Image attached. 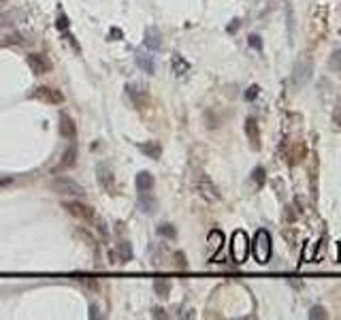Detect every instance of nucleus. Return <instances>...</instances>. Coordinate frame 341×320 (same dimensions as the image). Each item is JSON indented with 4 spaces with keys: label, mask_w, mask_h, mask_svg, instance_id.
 <instances>
[{
    "label": "nucleus",
    "mask_w": 341,
    "mask_h": 320,
    "mask_svg": "<svg viewBox=\"0 0 341 320\" xmlns=\"http://www.w3.org/2000/svg\"><path fill=\"white\" fill-rule=\"evenodd\" d=\"M252 252H254V258L265 265L271 258V252H273V243H271V235L267 233L265 228L256 230L254 235V243H252Z\"/></svg>",
    "instance_id": "1"
},
{
    "label": "nucleus",
    "mask_w": 341,
    "mask_h": 320,
    "mask_svg": "<svg viewBox=\"0 0 341 320\" xmlns=\"http://www.w3.org/2000/svg\"><path fill=\"white\" fill-rule=\"evenodd\" d=\"M196 192H198V196L205 198L207 203H217L222 198L217 186L211 182V177L207 175V173H198L196 175Z\"/></svg>",
    "instance_id": "2"
},
{
    "label": "nucleus",
    "mask_w": 341,
    "mask_h": 320,
    "mask_svg": "<svg viewBox=\"0 0 341 320\" xmlns=\"http://www.w3.org/2000/svg\"><path fill=\"white\" fill-rule=\"evenodd\" d=\"M51 190L56 192V194H62V196H75L79 198L86 194V190H83V186H79L77 182H73V179L68 177H60L58 175L54 182H51Z\"/></svg>",
    "instance_id": "3"
},
{
    "label": "nucleus",
    "mask_w": 341,
    "mask_h": 320,
    "mask_svg": "<svg viewBox=\"0 0 341 320\" xmlns=\"http://www.w3.org/2000/svg\"><path fill=\"white\" fill-rule=\"evenodd\" d=\"M249 252V239L243 230H235L233 233V243H230V256H233L235 262H246Z\"/></svg>",
    "instance_id": "4"
},
{
    "label": "nucleus",
    "mask_w": 341,
    "mask_h": 320,
    "mask_svg": "<svg viewBox=\"0 0 341 320\" xmlns=\"http://www.w3.org/2000/svg\"><path fill=\"white\" fill-rule=\"evenodd\" d=\"M64 209H66L73 218L81 220V222H92V224H94V220H96L94 209L90 207V205L81 203L79 198H73V201H64Z\"/></svg>",
    "instance_id": "5"
},
{
    "label": "nucleus",
    "mask_w": 341,
    "mask_h": 320,
    "mask_svg": "<svg viewBox=\"0 0 341 320\" xmlns=\"http://www.w3.org/2000/svg\"><path fill=\"white\" fill-rule=\"evenodd\" d=\"M96 179H98L100 188L105 190L109 196L115 194V175H113V169L107 162H98V164H96Z\"/></svg>",
    "instance_id": "6"
},
{
    "label": "nucleus",
    "mask_w": 341,
    "mask_h": 320,
    "mask_svg": "<svg viewBox=\"0 0 341 320\" xmlns=\"http://www.w3.org/2000/svg\"><path fill=\"white\" fill-rule=\"evenodd\" d=\"M32 96H34L36 100L45 102V105H62L64 102V94L60 92V90L51 88V86H38Z\"/></svg>",
    "instance_id": "7"
},
{
    "label": "nucleus",
    "mask_w": 341,
    "mask_h": 320,
    "mask_svg": "<svg viewBox=\"0 0 341 320\" xmlns=\"http://www.w3.org/2000/svg\"><path fill=\"white\" fill-rule=\"evenodd\" d=\"M126 94L130 96L134 109H139V111H143L147 107V102H150V96L143 90V86H139V83H128L126 86Z\"/></svg>",
    "instance_id": "8"
},
{
    "label": "nucleus",
    "mask_w": 341,
    "mask_h": 320,
    "mask_svg": "<svg viewBox=\"0 0 341 320\" xmlns=\"http://www.w3.org/2000/svg\"><path fill=\"white\" fill-rule=\"evenodd\" d=\"M26 62H28V66L34 75H45L51 70V62L41 54H28L26 56Z\"/></svg>",
    "instance_id": "9"
},
{
    "label": "nucleus",
    "mask_w": 341,
    "mask_h": 320,
    "mask_svg": "<svg viewBox=\"0 0 341 320\" xmlns=\"http://www.w3.org/2000/svg\"><path fill=\"white\" fill-rule=\"evenodd\" d=\"M246 134H248V141L252 145V150L258 152L260 150V126L256 118H248L246 120Z\"/></svg>",
    "instance_id": "10"
},
{
    "label": "nucleus",
    "mask_w": 341,
    "mask_h": 320,
    "mask_svg": "<svg viewBox=\"0 0 341 320\" xmlns=\"http://www.w3.org/2000/svg\"><path fill=\"white\" fill-rule=\"evenodd\" d=\"M60 134H62V139H66V141H73L77 137V124H75V120L70 118L68 113H62L60 115Z\"/></svg>",
    "instance_id": "11"
},
{
    "label": "nucleus",
    "mask_w": 341,
    "mask_h": 320,
    "mask_svg": "<svg viewBox=\"0 0 341 320\" xmlns=\"http://www.w3.org/2000/svg\"><path fill=\"white\" fill-rule=\"evenodd\" d=\"M77 162V147L75 145H70L66 152L62 154V158H60V162H58L56 166H54V173H60V171H66V169H70Z\"/></svg>",
    "instance_id": "12"
},
{
    "label": "nucleus",
    "mask_w": 341,
    "mask_h": 320,
    "mask_svg": "<svg viewBox=\"0 0 341 320\" xmlns=\"http://www.w3.org/2000/svg\"><path fill=\"white\" fill-rule=\"evenodd\" d=\"M305 158H307V145L303 141H297V143L290 147V152H288V162L299 164V162H303Z\"/></svg>",
    "instance_id": "13"
},
{
    "label": "nucleus",
    "mask_w": 341,
    "mask_h": 320,
    "mask_svg": "<svg viewBox=\"0 0 341 320\" xmlns=\"http://www.w3.org/2000/svg\"><path fill=\"white\" fill-rule=\"evenodd\" d=\"M207 243H209V248H211V258L220 252V248H222V243H224V233L220 228H214L209 233V237H207Z\"/></svg>",
    "instance_id": "14"
},
{
    "label": "nucleus",
    "mask_w": 341,
    "mask_h": 320,
    "mask_svg": "<svg viewBox=\"0 0 341 320\" xmlns=\"http://www.w3.org/2000/svg\"><path fill=\"white\" fill-rule=\"evenodd\" d=\"M137 64H139V68L143 70V73H147V75H154V70H156L154 56L145 54V51H139V54H137Z\"/></svg>",
    "instance_id": "15"
},
{
    "label": "nucleus",
    "mask_w": 341,
    "mask_h": 320,
    "mask_svg": "<svg viewBox=\"0 0 341 320\" xmlns=\"http://www.w3.org/2000/svg\"><path fill=\"white\" fill-rule=\"evenodd\" d=\"M158 207L156 198H154L150 192H141V198H139V209L143 211V214H154Z\"/></svg>",
    "instance_id": "16"
},
{
    "label": "nucleus",
    "mask_w": 341,
    "mask_h": 320,
    "mask_svg": "<svg viewBox=\"0 0 341 320\" xmlns=\"http://www.w3.org/2000/svg\"><path fill=\"white\" fill-rule=\"evenodd\" d=\"M160 45H162V41H160V30L158 28H147L145 30V47L147 49H160Z\"/></svg>",
    "instance_id": "17"
},
{
    "label": "nucleus",
    "mask_w": 341,
    "mask_h": 320,
    "mask_svg": "<svg viewBox=\"0 0 341 320\" xmlns=\"http://www.w3.org/2000/svg\"><path fill=\"white\" fill-rule=\"evenodd\" d=\"M154 188V175L150 171H141L137 175V190L139 192H150Z\"/></svg>",
    "instance_id": "18"
},
{
    "label": "nucleus",
    "mask_w": 341,
    "mask_h": 320,
    "mask_svg": "<svg viewBox=\"0 0 341 320\" xmlns=\"http://www.w3.org/2000/svg\"><path fill=\"white\" fill-rule=\"evenodd\" d=\"M139 150L143 152V154H147L150 158H160V152H162V147H160L158 141H147V143L139 145Z\"/></svg>",
    "instance_id": "19"
},
{
    "label": "nucleus",
    "mask_w": 341,
    "mask_h": 320,
    "mask_svg": "<svg viewBox=\"0 0 341 320\" xmlns=\"http://www.w3.org/2000/svg\"><path fill=\"white\" fill-rule=\"evenodd\" d=\"M310 64H305V62H299L297 64V68H294V79H297L299 86H303V83L310 79Z\"/></svg>",
    "instance_id": "20"
},
{
    "label": "nucleus",
    "mask_w": 341,
    "mask_h": 320,
    "mask_svg": "<svg viewBox=\"0 0 341 320\" xmlns=\"http://www.w3.org/2000/svg\"><path fill=\"white\" fill-rule=\"evenodd\" d=\"M154 290H156L158 297L166 299L171 294V282L169 280H156V282H154Z\"/></svg>",
    "instance_id": "21"
},
{
    "label": "nucleus",
    "mask_w": 341,
    "mask_h": 320,
    "mask_svg": "<svg viewBox=\"0 0 341 320\" xmlns=\"http://www.w3.org/2000/svg\"><path fill=\"white\" fill-rule=\"evenodd\" d=\"M173 70H175V75H184V73H188L190 70V64L186 62L182 56H175L173 58Z\"/></svg>",
    "instance_id": "22"
},
{
    "label": "nucleus",
    "mask_w": 341,
    "mask_h": 320,
    "mask_svg": "<svg viewBox=\"0 0 341 320\" xmlns=\"http://www.w3.org/2000/svg\"><path fill=\"white\" fill-rule=\"evenodd\" d=\"M115 250H118V254H120L122 260H130L132 258V248H130V243H128V241H120Z\"/></svg>",
    "instance_id": "23"
},
{
    "label": "nucleus",
    "mask_w": 341,
    "mask_h": 320,
    "mask_svg": "<svg viewBox=\"0 0 341 320\" xmlns=\"http://www.w3.org/2000/svg\"><path fill=\"white\" fill-rule=\"evenodd\" d=\"M329 66L331 70H337V73H341V49H335L329 60Z\"/></svg>",
    "instance_id": "24"
},
{
    "label": "nucleus",
    "mask_w": 341,
    "mask_h": 320,
    "mask_svg": "<svg viewBox=\"0 0 341 320\" xmlns=\"http://www.w3.org/2000/svg\"><path fill=\"white\" fill-rule=\"evenodd\" d=\"M326 316H329V312H326L322 305H313L310 310V318L311 320H320V318H326Z\"/></svg>",
    "instance_id": "25"
},
{
    "label": "nucleus",
    "mask_w": 341,
    "mask_h": 320,
    "mask_svg": "<svg viewBox=\"0 0 341 320\" xmlns=\"http://www.w3.org/2000/svg\"><path fill=\"white\" fill-rule=\"evenodd\" d=\"M158 233L162 235V237H169V239H175L177 237V230L171 226V224H160L158 226Z\"/></svg>",
    "instance_id": "26"
},
{
    "label": "nucleus",
    "mask_w": 341,
    "mask_h": 320,
    "mask_svg": "<svg viewBox=\"0 0 341 320\" xmlns=\"http://www.w3.org/2000/svg\"><path fill=\"white\" fill-rule=\"evenodd\" d=\"M252 179L256 182V186H258V188H260V186L265 184V169H262V166H256L254 173H252Z\"/></svg>",
    "instance_id": "27"
},
{
    "label": "nucleus",
    "mask_w": 341,
    "mask_h": 320,
    "mask_svg": "<svg viewBox=\"0 0 341 320\" xmlns=\"http://www.w3.org/2000/svg\"><path fill=\"white\" fill-rule=\"evenodd\" d=\"M333 124H335L337 130H341V100L335 105V109H333Z\"/></svg>",
    "instance_id": "28"
},
{
    "label": "nucleus",
    "mask_w": 341,
    "mask_h": 320,
    "mask_svg": "<svg viewBox=\"0 0 341 320\" xmlns=\"http://www.w3.org/2000/svg\"><path fill=\"white\" fill-rule=\"evenodd\" d=\"M94 224H96V228H98V233L102 235V239H109V230H107V226H105V222H102L100 218H96Z\"/></svg>",
    "instance_id": "29"
},
{
    "label": "nucleus",
    "mask_w": 341,
    "mask_h": 320,
    "mask_svg": "<svg viewBox=\"0 0 341 320\" xmlns=\"http://www.w3.org/2000/svg\"><path fill=\"white\" fill-rule=\"evenodd\" d=\"M248 43H249V47H254V49H262V41H260V36L258 34H249V38H248Z\"/></svg>",
    "instance_id": "30"
},
{
    "label": "nucleus",
    "mask_w": 341,
    "mask_h": 320,
    "mask_svg": "<svg viewBox=\"0 0 341 320\" xmlns=\"http://www.w3.org/2000/svg\"><path fill=\"white\" fill-rule=\"evenodd\" d=\"M258 94H260V88H258V86H249L248 92H246V98H248V100H254Z\"/></svg>",
    "instance_id": "31"
},
{
    "label": "nucleus",
    "mask_w": 341,
    "mask_h": 320,
    "mask_svg": "<svg viewBox=\"0 0 341 320\" xmlns=\"http://www.w3.org/2000/svg\"><path fill=\"white\" fill-rule=\"evenodd\" d=\"M175 265H177L179 269H186V267H188V260H186V256H184L182 252H175Z\"/></svg>",
    "instance_id": "32"
},
{
    "label": "nucleus",
    "mask_w": 341,
    "mask_h": 320,
    "mask_svg": "<svg viewBox=\"0 0 341 320\" xmlns=\"http://www.w3.org/2000/svg\"><path fill=\"white\" fill-rule=\"evenodd\" d=\"M56 28H58V30H68V17H66V15H60V17H58Z\"/></svg>",
    "instance_id": "33"
},
{
    "label": "nucleus",
    "mask_w": 341,
    "mask_h": 320,
    "mask_svg": "<svg viewBox=\"0 0 341 320\" xmlns=\"http://www.w3.org/2000/svg\"><path fill=\"white\" fill-rule=\"evenodd\" d=\"M154 316H156V318H162V316H164V318H166V314L160 310V307H156V310H154Z\"/></svg>",
    "instance_id": "34"
},
{
    "label": "nucleus",
    "mask_w": 341,
    "mask_h": 320,
    "mask_svg": "<svg viewBox=\"0 0 341 320\" xmlns=\"http://www.w3.org/2000/svg\"><path fill=\"white\" fill-rule=\"evenodd\" d=\"M96 316H98V307H90V318H96Z\"/></svg>",
    "instance_id": "35"
},
{
    "label": "nucleus",
    "mask_w": 341,
    "mask_h": 320,
    "mask_svg": "<svg viewBox=\"0 0 341 320\" xmlns=\"http://www.w3.org/2000/svg\"><path fill=\"white\" fill-rule=\"evenodd\" d=\"M111 36H118V38H120V36H122V32H120L118 28H111Z\"/></svg>",
    "instance_id": "36"
},
{
    "label": "nucleus",
    "mask_w": 341,
    "mask_h": 320,
    "mask_svg": "<svg viewBox=\"0 0 341 320\" xmlns=\"http://www.w3.org/2000/svg\"><path fill=\"white\" fill-rule=\"evenodd\" d=\"M0 2H4V0H0Z\"/></svg>",
    "instance_id": "37"
}]
</instances>
